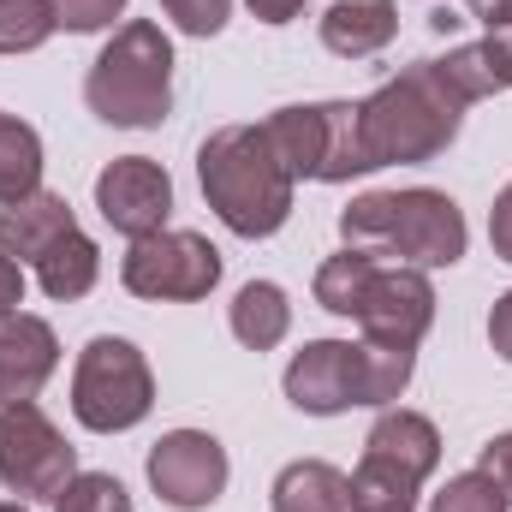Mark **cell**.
Masks as SVG:
<instances>
[{
    "label": "cell",
    "mask_w": 512,
    "mask_h": 512,
    "mask_svg": "<svg viewBox=\"0 0 512 512\" xmlns=\"http://www.w3.org/2000/svg\"><path fill=\"white\" fill-rule=\"evenodd\" d=\"M489 239H495V256L512 262V185L495 197V209H489Z\"/></svg>",
    "instance_id": "4dcf8cb0"
},
{
    "label": "cell",
    "mask_w": 512,
    "mask_h": 512,
    "mask_svg": "<svg viewBox=\"0 0 512 512\" xmlns=\"http://www.w3.org/2000/svg\"><path fill=\"white\" fill-rule=\"evenodd\" d=\"M245 6H251L262 24H292L304 12V0H245Z\"/></svg>",
    "instance_id": "836d02e7"
},
{
    "label": "cell",
    "mask_w": 512,
    "mask_h": 512,
    "mask_svg": "<svg viewBox=\"0 0 512 512\" xmlns=\"http://www.w3.org/2000/svg\"><path fill=\"white\" fill-rule=\"evenodd\" d=\"M501 495H507V507H512V435H495L489 447H483V465H477Z\"/></svg>",
    "instance_id": "f546056e"
},
{
    "label": "cell",
    "mask_w": 512,
    "mask_h": 512,
    "mask_svg": "<svg viewBox=\"0 0 512 512\" xmlns=\"http://www.w3.org/2000/svg\"><path fill=\"white\" fill-rule=\"evenodd\" d=\"M161 6L185 36H215L227 24V12H233V0H161Z\"/></svg>",
    "instance_id": "f1b7e54d"
},
{
    "label": "cell",
    "mask_w": 512,
    "mask_h": 512,
    "mask_svg": "<svg viewBox=\"0 0 512 512\" xmlns=\"http://www.w3.org/2000/svg\"><path fill=\"white\" fill-rule=\"evenodd\" d=\"M96 209H102V221L114 233H126L131 245H137V239H149V233L167 227V215H173V179L149 155H120L96 179Z\"/></svg>",
    "instance_id": "8fae6325"
},
{
    "label": "cell",
    "mask_w": 512,
    "mask_h": 512,
    "mask_svg": "<svg viewBox=\"0 0 512 512\" xmlns=\"http://www.w3.org/2000/svg\"><path fill=\"white\" fill-rule=\"evenodd\" d=\"M262 137L274 143L280 167L298 179H322V185H346L352 173H376L370 149H364V120L358 102H316V108H280L262 120Z\"/></svg>",
    "instance_id": "5b68a950"
},
{
    "label": "cell",
    "mask_w": 512,
    "mask_h": 512,
    "mask_svg": "<svg viewBox=\"0 0 512 512\" xmlns=\"http://www.w3.org/2000/svg\"><path fill=\"white\" fill-rule=\"evenodd\" d=\"M489 340H495V352L512 364V292L507 298H495V316H489Z\"/></svg>",
    "instance_id": "d6a6232c"
},
{
    "label": "cell",
    "mask_w": 512,
    "mask_h": 512,
    "mask_svg": "<svg viewBox=\"0 0 512 512\" xmlns=\"http://www.w3.org/2000/svg\"><path fill=\"white\" fill-rule=\"evenodd\" d=\"M227 322H233V340H239V346L274 352V346L286 340V328H292V304H286V292H280L274 280H251V286H239Z\"/></svg>",
    "instance_id": "d6986e66"
},
{
    "label": "cell",
    "mask_w": 512,
    "mask_h": 512,
    "mask_svg": "<svg viewBox=\"0 0 512 512\" xmlns=\"http://www.w3.org/2000/svg\"><path fill=\"white\" fill-rule=\"evenodd\" d=\"M197 179L227 233L268 239L292 215V173L280 167L262 126H221L197 149Z\"/></svg>",
    "instance_id": "6da1fadb"
},
{
    "label": "cell",
    "mask_w": 512,
    "mask_h": 512,
    "mask_svg": "<svg viewBox=\"0 0 512 512\" xmlns=\"http://www.w3.org/2000/svg\"><path fill=\"white\" fill-rule=\"evenodd\" d=\"M42 191V137L36 126L0 114V203H18Z\"/></svg>",
    "instance_id": "7402d4cb"
},
{
    "label": "cell",
    "mask_w": 512,
    "mask_h": 512,
    "mask_svg": "<svg viewBox=\"0 0 512 512\" xmlns=\"http://www.w3.org/2000/svg\"><path fill=\"white\" fill-rule=\"evenodd\" d=\"M96 274H102V251H96V239H84V233H66L54 251L36 262L42 292H48V298H60V304L84 298V292L96 286Z\"/></svg>",
    "instance_id": "44dd1931"
},
{
    "label": "cell",
    "mask_w": 512,
    "mask_h": 512,
    "mask_svg": "<svg viewBox=\"0 0 512 512\" xmlns=\"http://www.w3.org/2000/svg\"><path fill=\"white\" fill-rule=\"evenodd\" d=\"M149 405H155V376H149L143 352L131 340L96 334L72 370V417L96 435H120L149 417Z\"/></svg>",
    "instance_id": "8992f818"
},
{
    "label": "cell",
    "mask_w": 512,
    "mask_h": 512,
    "mask_svg": "<svg viewBox=\"0 0 512 512\" xmlns=\"http://www.w3.org/2000/svg\"><path fill=\"white\" fill-rule=\"evenodd\" d=\"M346 483H352V512H417V489H423L411 471L387 465L376 453H364V465Z\"/></svg>",
    "instance_id": "603a6c76"
},
{
    "label": "cell",
    "mask_w": 512,
    "mask_h": 512,
    "mask_svg": "<svg viewBox=\"0 0 512 512\" xmlns=\"http://www.w3.org/2000/svg\"><path fill=\"white\" fill-rule=\"evenodd\" d=\"M286 399L310 417H340L358 405L352 387V340H310L286 364Z\"/></svg>",
    "instance_id": "7c38bea8"
},
{
    "label": "cell",
    "mask_w": 512,
    "mask_h": 512,
    "mask_svg": "<svg viewBox=\"0 0 512 512\" xmlns=\"http://www.w3.org/2000/svg\"><path fill=\"white\" fill-rule=\"evenodd\" d=\"M18 304H24V268L0 251V316H12Z\"/></svg>",
    "instance_id": "1f68e13d"
},
{
    "label": "cell",
    "mask_w": 512,
    "mask_h": 512,
    "mask_svg": "<svg viewBox=\"0 0 512 512\" xmlns=\"http://www.w3.org/2000/svg\"><path fill=\"white\" fill-rule=\"evenodd\" d=\"M376 268H382V256H376V251L346 245L340 256H328V262L316 268V304H322V310H334V316H352Z\"/></svg>",
    "instance_id": "cb8c5ba5"
},
{
    "label": "cell",
    "mask_w": 512,
    "mask_h": 512,
    "mask_svg": "<svg viewBox=\"0 0 512 512\" xmlns=\"http://www.w3.org/2000/svg\"><path fill=\"white\" fill-rule=\"evenodd\" d=\"M54 512H131V495H126V483L108 477V471H78L54 495Z\"/></svg>",
    "instance_id": "484cf974"
},
{
    "label": "cell",
    "mask_w": 512,
    "mask_h": 512,
    "mask_svg": "<svg viewBox=\"0 0 512 512\" xmlns=\"http://www.w3.org/2000/svg\"><path fill=\"white\" fill-rule=\"evenodd\" d=\"M84 102L96 120L126 131H149L173 114V42L161 36V24L131 18L114 30L84 78Z\"/></svg>",
    "instance_id": "277c9868"
},
{
    "label": "cell",
    "mask_w": 512,
    "mask_h": 512,
    "mask_svg": "<svg viewBox=\"0 0 512 512\" xmlns=\"http://www.w3.org/2000/svg\"><path fill=\"white\" fill-rule=\"evenodd\" d=\"M54 6L48 0H0V54H30L54 36Z\"/></svg>",
    "instance_id": "d4e9b609"
},
{
    "label": "cell",
    "mask_w": 512,
    "mask_h": 512,
    "mask_svg": "<svg viewBox=\"0 0 512 512\" xmlns=\"http://www.w3.org/2000/svg\"><path fill=\"white\" fill-rule=\"evenodd\" d=\"M399 36V6L393 0H334L322 12V42L340 60H364L382 54L387 42Z\"/></svg>",
    "instance_id": "2e32d148"
},
{
    "label": "cell",
    "mask_w": 512,
    "mask_h": 512,
    "mask_svg": "<svg viewBox=\"0 0 512 512\" xmlns=\"http://www.w3.org/2000/svg\"><path fill=\"white\" fill-rule=\"evenodd\" d=\"M364 120V149L376 167H405V161H435L459 126H465V102L447 90L435 60H411L399 78H387L370 102H358Z\"/></svg>",
    "instance_id": "7a4b0ae2"
},
{
    "label": "cell",
    "mask_w": 512,
    "mask_h": 512,
    "mask_svg": "<svg viewBox=\"0 0 512 512\" xmlns=\"http://www.w3.org/2000/svg\"><path fill=\"white\" fill-rule=\"evenodd\" d=\"M441 66V78H447V90L471 108V102H483V96H495V90H512V24L507 30H489L483 42H465V48H453L447 60H435Z\"/></svg>",
    "instance_id": "9a60e30c"
},
{
    "label": "cell",
    "mask_w": 512,
    "mask_h": 512,
    "mask_svg": "<svg viewBox=\"0 0 512 512\" xmlns=\"http://www.w3.org/2000/svg\"><path fill=\"white\" fill-rule=\"evenodd\" d=\"M149 489L179 512H203L227 489V447L203 429H173L149 447Z\"/></svg>",
    "instance_id": "30bf717a"
},
{
    "label": "cell",
    "mask_w": 512,
    "mask_h": 512,
    "mask_svg": "<svg viewBox=\"0 0 512 512\" xmlns=\"http://www.w3.org/2000/svg\"><path fill=\"white\" fill-rule=\"evenodd\" d=\"M346 245L376 256H399L411 268H453L465 256V215L447 191H370L340 215Z\"/></svg>",
    "instance_id": "3957f363"
},
{
    "label": "cell",
    "mask_w": 512,
    "mask_h": 512,
    "mask_svg": "<svg viewBox=\"0 0 512 512\" xmlns=\"http://www.w3.org/2000/svg\"><path fill=\"white\" fill-rule=\"evenodd\" d=\"M429 512H507V495L483 471H465V477H447V489L429 501Z\"/></svg>",
    "instance_id": "4316f807"
},
{
    "label": "cell",
    "mask_w": 512,
    "mask_h": 512,
    "mask_svg": "<svg viewBox=\"0 0 512 512\" xmlns=\"http://www.w3.org/2000/svg\"><path fill=\"white\" fill-rule=\"evenodd\" d=\"M471 18H483L489 30H507L512 24V0H471Z\"/></svg>",
    "instance_id": "e575fe53"
},
{
    "label": "cell",
    "mask_w": 512,
    "mask_h": 512,
    "mask_svg": "<svg viewBox=\"0 0 512 512\" xmlns=\"http://www.w3.org/2000/svg\"><path fill=\"white\" fill-rule=\"evenodd\" d=\"M417 370V352H399V346H376V340H358L352 346V387H358V405H393Z\"/></svg>",
    "instance_id": "ffe728a7"
},
{
    "label": "cell",
    "mask_w": 512,
    "mask_h": 512,
    "mask_svg": "<svg viewBox=\"0 0 512 512\" xmlns=\"http://www.w3.org/2000/svg\"><path fill=\"white\" fill-rule=\"evenodd\" d=\"M120 280H126V292L155 298V304H197L221 286V251L203 233H167L161 227L126 251Z\"/></svg>",
    "instance_id": "52a82bcc"
},
{
    "label": "cell",
    "mask_w": 512,
    "mask_h": 512,
    "mask_svg": "<svg viewBox=\"0 0 512 512\" xmlns=\"http://www.w3.org/2000/svg\"><path fill=\"white\" fill-rule=\"evenodd\" d=\"M352 322H358L364 340H376V346L417 352L423 334L435 328V286H429V274L411 268V262H393V268L382 262V268L370 274V286H364Z\"/></svg>",
    "instance_id": "9c48e42d"
},
{
    "label": "cell",
    "mask_w": 512,
    "mask_h": 512,
    "mask_svg": "<svg viewBox=\"0 0 512 512\" xmlns=\"http://www.w3.org/2000/svg\"><path fill=\"white\" fill-rule=\"evenodd\" d=\"M72 477H78V453H72L66 435L48 423V411H42L36 399L0 405V483H6L12 495L54 501Z\"/></svg>",
    "instance_id": "ba28073f"
},
{
    "label": "cell",
    "mask_w": 512,
    "mask_h": 512,
    "mask_svg": "<svg viewBox=\"0 0 512 512\" xmlns=\"http://www.w3.org/2000/svg\"><path fill=\"white\" fill-rule=\"evenodd\" d=\"M66 233H78V221H72L66 197H54V191H30V197H18V203L0 209V251L12 256L18 268L42 262Z\"/></svg>",
    "instance_id": "5bb4252c"
},
{
    "label": "cell",
    "mask_w": 512,
    "mask_h": 512,
    "mask_svg": "<svg viewBox=\"0 0 512 512\" xmlns=\"http://www.w3.org/2000/svg\"><path fill=\"white\" fill-rule=\"evenodd\" d=\"M274 512H352V483L322 459H298L274 477Z\"/></svg>",
    "instance_id": "ac0fdd59"
},
{
    "label": "cell",
    "mask_w": 512,
    "mask_h": 512,
    "mask_svg": "<svg viewBox=\"0 0 512 512\" xmlns=\"http://www.w3.org/2000/svg\"><path fill=\"white\" fill-rule=\"evenodd\" d=\"M364 453H376V459L411 471V477L423 483V477L441 465V429H435L423 411H382L376 429H370V441H364Z\"/></svg>",
    "instance_id": "e0dca14e"
},
{
    "label": "cell",
    "mask_w": 512,
    "mask_h": 512,
    "mask_svg": "<svg viewBox=\"0 0 512 512\" xmlns=\"http://www.w3.org/2000/svg\"><path fill=\"white\" fill-rule=\"evenodd\" d=\"M54 364H60V340L42 316H24V310L0 316V405L36 399Z\"/></svg>",
    "instance_id": "4fadbf2b"
},
{
    "label": "cell",
    "mask_w": 512,
    "mask_h": 512,
    "mask_svg": "<svg viewBox=\"0 0 512 512\" xmlns=\"http://www.w3.org/2000/svg\"><path fill=\"white\" fill-rule=\"evenodd\" d=\"M0 512H24V501H0Z\"/></svg>",
    "instance_id": "d590c367"
},
{
    "label": "cell",
    "mask_w": 512,
    "mask_h": 512,
    "mask_svg": "<svg viewBox=\"0 0 512 512\" xmlns=\"http://www.w3.org/2000/svg\"><path fill=\"white\" fill-rule=\"evenodd\" d=\"M48 6H54V24H60V30H72V36L108 30V24L126 12V0H48Z\"/></svg>",
    "instance_id": "83f0119b"
}]
</instances>
